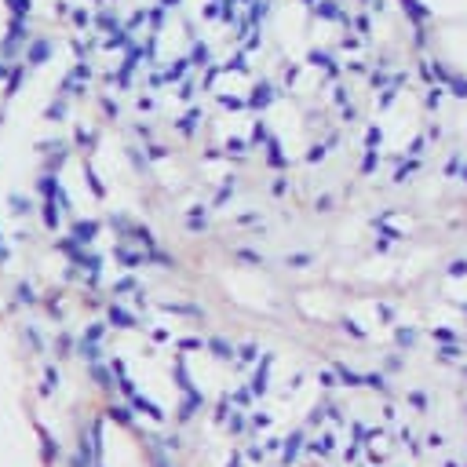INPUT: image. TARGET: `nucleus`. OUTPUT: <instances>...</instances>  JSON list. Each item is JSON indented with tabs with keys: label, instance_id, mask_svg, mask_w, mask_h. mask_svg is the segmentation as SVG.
I'll use <instances>...</instances> for the list:
<instances>
[{
	"label": "nucleus",
	"instance_id": "obj_1",
	"mask_svg": "<svg viewBox=\"0 0 467 467\" xmlns=\"http://www.w3.org/2000/svg\"><path fill=\"white\" fill-rule=\"evenodd\" d=\"M452 358H460V347L446 343V347H442V361H452Z\"/></svg>",
	"mask_w": 467,
	"mask_h": 467
},
{
	"label": "nucleus",
	"instance_id": "obj_2",
	"mask_svg": "<svg viewBox=\"0 0 467 467\" xmlns=\"http://www.w3.org/2000/svg\"><path fill=\"white\" fill-rule=\"evenodd\" d=\"M365 383H369V387H380V391H383V376H365Z\"/></svg>",
	"mask_w": 467,
	"mask_h": 467
},
{
	"label": "nucleus",
	"instance_id": "obj_3",
	"mask_svg": "<svg viewBox=\"0 0 467 467\" xmlns=\"http://www.w3.org/2000/svg\"><path fill=\"white\" fill-rule=\"evenodd\" d=\"M398 343H412V332L409 329H398Z\"/></svg>",
	"mask_w": 467,
	"mask_h": 467
},
{
	"label": "nucleus",
	"instance_id": "obj_4",
	"mask_svg": "<svg viewBox=\"0 0 467 467\" xmlns=\"http://www.w3.org/2000/svg\"><path fill=\"white\" fill-rule=\"evenodd\" d=\"M449 274H457V278H460V274H467V263H452V267H449Z\"/></svg>",
	"mask_w": 467,
	"mask_h": 467
}]
</instances>
